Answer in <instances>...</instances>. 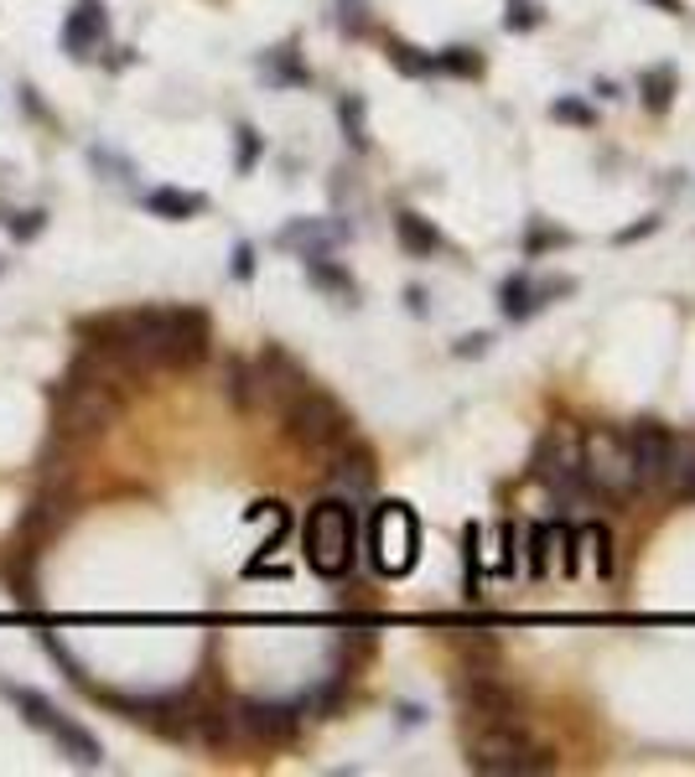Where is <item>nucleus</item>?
<instances>
[{"mask_svg": "<svg viewBox=\"0 0 695 777\" xmlns=\"http://www.w3.org/2000/svg\"><path fill=\"white\" fill-rule=\"evenodd\" d=\"M468 767L488 777H529V773H550L556 751L535 741L525 731V720H488L468 736Z\"/></svg>", "mask_w": 695, "mask_h": 777, "instance_id": "nucleus-1", "label": "nucleus"}, {"mask_svg": "<svg viewBox=\"0 0 695 777\" xmlns=\"http://www.w3.org/2000/svg\"><path fill=\"white\" fill-rule=\"evenodd\" d=\"M302 550H306V565L317 570L322 581L348 576L353 560H359V513H353V503L322 498L302 523Z\"/></svg>", "mask_w": 695, "mask_h": 777, "instance_id": "nucleus-2", "label": "nucleus"}, {"mask_svg": "<svg viewBox=\"0 0 695 777\" xmlns=\"http://www.w3.org/2000/svg\"><path fill=\"white\" fill-rule=\"evenodd\" d=\"M120 420V394L109 389H94L84 378H62L52 389V435H68V441H99Z\"/></svg>", "mask_w": 695, "mask_h": 777, "instance_id": "nucleus-3", "label": "nucleus"}, {"mask_svg": "<svg viewBox=\"0 0 695 777\" xmlns=\"http://www.w3.org/2000/svg\"><path fill=\"white\" fill-rule=\"evenodd\" d=\"M281 425H286V435L296 441V446H306V451H333V446H343L348 435H353L348 410L333 400V394H322V389H302V394H291V400L281 404Z\"/></svg>", "mask_w": 695, "mask_h": 777, "instance_id": "nucleus-4", "label": "nucleus"}, {"mask_svg": "<svg viewBox=\"0 0 695 777\" xmlns=\"http://www.w3.org/2000/svg\"><path fill=\"white\" fill-rule=\"evenodd\" d=\"M576 451H581V482H587L591 498H613V503H623V498L638 493V472H634L628 446H623V435L591 431Z\"/></svg>", "mask_w": 695, "mask_h": 777, "instance_id": "nucleus-5", "label": "nucleus"}, {"mask_svg": "<svg viewBox=\"0 0 695 777\" xmlns=\"http://www.w3.org/2000/svg\"><path fill=\"white\" fill-rule=\"evenodd\" d=\"M6 695H11V705L21 710V720H27L31 731H47L62 751H68V763H74V767H99V763H105V747H99V741H94V736L84 731L74 716H62L52 700L31 695V689H6Z\"/></svg>", "mask_w": 695, "mask_h": 777, "instance_id": "nucleus-6", "label": "nucleus"}, {"mask_svg": "<svg viewBox=\"0 0 695 777\" xmlns=\"http://www.w3.org/2000/svg\"><path fill=\"white\" fill-rule=\"evenodd\" d=\"M369 550H374V565L384 576H405L421 554V523L405 503H379L374 519H369Z\"/></svg>", "mask_w": 695, "mask_h": 777, "instance_id": "nucleus-7", "label": "nucleus"}, {"mask_svg": "<svg viewBox=\"0 0 695 777\" xmlns=\"http://www.w3.org/2000/svg\"><path fill=\"white\" fill-rule=\"evenodd\" d=\"M239 720V741H260V747H286L302 736L306 705H281V700H239L234 705Z\"/></svg>", "mask_w": 695, "mask_h": 777, "instance_id": "nucleus-8", "label": "nucleus"}, {"mask_svg": "<svg viewBox=\"0 0 695 777\" xmlns=\"http://www.w3.org/2000/svg\"><path fill=\"white\" fill-rule=\"evenodd\" d=\"M535 482L545 488H556L560 498H571V503H587V482H581V451L566 441V435H545L540 446H535V462H529Z\"/></svg>", "mask_w": 695, "mask_h": 777, "instance_id": "nucleus-9", "label": "nucleus"}, {"mask_svg": "<svg viewBox=\"0 0 695 777\" xmlns=\"http://www.w3.org/2000/svg\"><path fill=\"white\" fill-rule=\"evenodd\" d=\"M623 446L634 456L638 488H669V466H675V435L659 420H638L634 431L623 435Z\"/></svg>", "mask_w": 695, "mask_h": 777, "instance_id": "nucleus-10", "label": "nucleus"}, {"mask_svg": "<svg viewBox=\"0 0 695 777\" xmlns=\"http://www.w3.org/2000/svg\"><path fill=\"white\" fill-rule=\"evenodd\" d=\"M457 700H462V710L478 716V726H488V720H519V710H525L519 689L499 685L488 669H472V679L457 685Z\"/></svg>", "mask_w": 695, "mask_h": 777, "instance_id": "nucleus-11", "label": "nucleus"}, {"mask_svg": "<svg viewBox=\"0 0 695 777\" xmlns=\"http://www.w3.org/2000/svg\"><path fill=\"white\" fill-rule=\"evenodd\" d=\"M74 482H58V488H42L37 493V503L27 509V519H21V544H52V539L74 523Z\"/></svg>", "mask_w": 695, "mask_h": 777, "instance_id": "nucleus-12", "label": "nucleus"}, {"mask_svg": "<svg viewBox=\"0 0 695 777\" xmlns=\"http://www.w3.org/2000/svg\"><path fill=\"white\" fill-rule=\"evenodd\" d=\"M109 42V16H105V0H78L68 21H62V52L74 62L94 58L99 47Z\"/></svg>", "mask_w": 695, "mask_h": 777, "instance_id": "nucleus-13", "label": "nucleus"}, {"mask_svg": "<svg viewBox=\"0 0 695 777\" xmlns=\"http://www.w3.org/2000/svg\"><path fill=\"white\" fill-rule=\"evenodd\" d=\"M255 374H260V400H275V404H286L291 394L312 389L306 368L291 358L281 343H265V353H260V363H255Z\"/></svg>", "mask_w": 695, "mask_h": 777, "instance_id": "nucleus-14", "label": "nucleus"}, {"mask_svg": "<svg viewBox=\"0 0 695 777\" xmlns=\"http://www.w3.org/2000/svg\"><path fill=\"white\" fill-rule=\"evenodd\" d=\"M576 281H529V275H515V281H503L499 291V312L509 316V322H525V316H535L545 306V301L556 296H571Z\"/></svg>", "mask_w": 695, "mask_h": 777, "instance_id": "nucleus-15", "label": "nucleus"}, {"mask_svg": "<svg viewBox=\"0 0 695 777\" xmlns=\"http://www.w3.org/2000/svg\"><path fill=\"white\" fill-rule=\"evenodd\" d=\"M327 478H333L337 493H348V503L363 498V493H374V478H379L374 451L353 446V435H348L343 446H333V466H327Z\"/></svg>", "mask_w": 695, "mask_h": 777, "instance_id": "nucleus-16", "label": "nucleus"}, {"mask_svg": "<svg viewBox=\"0 0 695 777\" xmlns=\"http://www.w3.org/2000/svg\"><path fill=\"white\" fill-rule=\"evenodd\" d=\"M146 208H151L156 218L187 224V218H197V213L208 208V197H203V193H182V187H156V193H146Z\"/></svg>", "mask_w": 695, "mask_h": 777, "instance_id": "nucleus-17", "label": "nucleus"}, {"mask_svg": "<svg viewBox=\"0 0 695 777\" xmlns=\"http://www.w3.org/2000/svg\"><path fill=\"white\" fill-rule=\"evenodd\" d=\"M306 281L317 285V291H327V296H337L343 306H353V301H359V285H353V275H348L343 265H333L327 255L306 259Z\"/></svg>", "mask_w": 695, "mask_h": 777, "instance_id": "nucleus-18", "label": "nucleus"}, {"mask_svg": "<svg viewBox=\"0 0 695 777\" xmlns=\"http://www.w3.org/2000/svg\"><path fill=\"white\" fill-rule=\"evenodd\" d=\"M394 234H400V249L415 259H431L441 249V234L431 228V218H421V213H400V218H394Z\"/></svg>", "mask_w": 695, "mask_h": 777, "instance_id": "nucleus-19", "label": "nucleus"}, {"mask_svg": "<svg viewBox=\"0 0 695 777\" xmlns=\"http://www.w3.org/2000/svg\"><path fill=\"white\" fill-rule=\"evenodd\" d=\"M337 239H343V228H327V224H291L286 234H281V244H286V249H302V259L327 255Z\"/></svg>", "mask_w": 695, "mask_h": 777, "instance_id": "nucleus-20", "label": "nucleus"}, {"mask_svg": "<svg viewBox=\"0 0 695 777\" xmlns=\"http://www.w3.org/2000/svg\"><path fill=\"white\" fill-rule=\"evenodd\" d=\"M224 389H228V400H234V410H255V404H265V400H260V374H255V363H244V358H228Z\"/></svg>", "mask_w": 695, "mask_h": 777, "instance_id": "nucleus-21", "label": "nucleus"}, {"mask_svg": "<svg viewBox=\"0 0 695 777\" xmlns=\"http://www.w3.org/2000/svg\"><path fill=\"white\" fill-rule=\"evenodd\" d=\"M31 554H37V550H21V554H11V560H0V576L11 581V591H16V601H21V607H37V576H31Z\"/></svg>", "mask_w": 695, "mask_h": 777, "instance_id": "nucleus-22", "label": "nucleus"}, {"mask_svg": "<svg viewBox=\"0 0 695 777\" xmlns=\"http://www.w3.org/2000/svg\"><path fill=\"white\" fill-rule=\"evenodd\" d=\"M638 94H644V105L659 115V109H669V99H675V68H649V73L638 78Z\"/></svg>", "mask_w": 695, "mask_h": 777, "instance_id": "nucleus-23", "label": "nucleus"}, {"mask_svg": "<svg viewBox=\"0 0 695 777\" xmlns=\"http://www.w3.org/2000/svg\"><path fill=\"white\" fill-rule=\"evenodd\" d=\"M669 488L681 498H695V441H675V466H669Z\"/></svg>", "mask_w": 695, "mask_h": 777, "instance_id": "nucleus-24", "label": "nucleus"}, {"mask_svg": "<svg viewBox=\"0 0 695 777\" xmlns=\"http://www.w3.org/2000/svg\"><path fill=\"white\" fill-rule=\"evenodd\" d=\"M337 120H343L353 150L369 146V125H363V99H359V94H343V99H337Z\"/></svg>", "mask_w": 695, "mask_h": 777, "instance_id": "nucleus-25", "label": "nucleus"}, {"mask_svg": "<svg viewBox=\"0 0 695 777\" xmlns=\"http://www.w3.org/2000/svg\"><path fill=\"white\" fill-rule=\"evenodd\" d=\"M437 73L478 78V73H483V58H478V47H447V52L437 58Z\"/></svg>", "mask_w": 695, "mask_h": 777, "instance_id": "nucleus-26", "label": "nucleus"}, {"mask_svg": "<svg viewBox=\"0 0 695 777\" xmlns=\"http://www.w3.org/2000/svg\"><path fill=\"white\" fill-rule=\"evenodd\" d=\"M265 73H271L275 83H306V68L296 62V47H275L271 58H265Z\"/></svg>", "mask_w": 695, "mask_h": 777, "instance_id": "nucleus-27", "label": "nucleus"}, {"mask_svg": "<svg viewBox=\"0 0 695 777\" xmlns=\"http://www.w3.org/2000/svg\"><path fill=\"white\" fill-rule=\"evenodd\" d=\"M390 62L400 68V73L410 78H425V73H437V58H421L410 42H390Z\"/></svg>", "mask_w": 695, "mask_h": 777, "instance_id": "nucleus-28", "label": "nucleus"}, {"mask_svg": "<svg viewBox=\"0 0 695 777\" xmlns=\"http://www.w3.org/2000/svg\"><path fill=\"white\" fill-rule=\"evenodd\" d=\"M545 21V11L535 0H503V27L509 31H535Z\"/></svg>", "mask_w": 695, "mask_h": 777, "instance_id": "nucleus-29", "label": "nucleus"}, {"mask_svg": "<svg viewBox=\"0 0 695 777\" xmlns=\"http://www.w3.org/2000/svg\"><path fill=\"white\" fill-rule=\"evenodd\" d=\"M550 539H556L550 523H535V529H529V576H545V570H550Z\"/></svg>", "mask_w": 695, "mask_h": 777, "instance_id": "nucleus-30", "label": "nucleus"}, {"mask_svg": "<svg viewBox=\"0 0 695 777\" xmlns=\"http://www.w3.org/2000/svg\"><path fill=\"white\" fill-rule=\"evenodd\" d=\"M234 140H239V146H234V171H249V166L260 161L265 140H260V130H249V125H239V130H234Z\"/></svg>", "mask_w": 695, "mask_h": 777, "instance_id": "nucleus-31", "label": "nucleus"}, {"mask_svg": "<svg viewBox=\"0 0 695 777\" xmlns=\"http://www.w3.org/2000/svg\"><path fill=\"white\" fill-rule=\"evenodd\" d=\"M462 570H468V601H478V523H468L462 529Z\"/></svg>", "mask_w": 695, "mask_h": 777, "instance_id": "nucleus-32", "label": "nucleus"}, {"mask_svg": "<svg viewBox=\"0 0 695 777\" xmlns=\"http://www.w3.org/2000/svg\"><path fill=\"white\" fill-rule=\"evenodd\" d=\"M581 534H587L591 554H597V576H607L613 570V534H607V523H587Z\"/></svg>", "mask_w": 695, "mask_h": 777, "instance_id": "nucleus-33", "label": "nucleus"}, {"mask_svg": "<svg viewBox=\"0 0 695 777\" xmlns=\"http://www.w3.org/2000/svg\"><path fill=\"white\" fill-rule=\"evenodd\" d=\"M47 228V213L42 208H31V213H16L11 218V239H21V244H31L37 234Z\"/></svg>", "mask_w": 695, "mask_h": 777, "instance_id": "nucleus-34", "label": "nucleus"}, {"mask_svg": "<svg viewBox=\"0 0 695 777\" xmlns=\"http://www.w3.org/2000/svg\"><path fill=\"white\" fill-rule=\"evenodd\" d=\"M550 115H556V120H566V125H597V109H587L581 99H556V105H550Z\"/></svg>", "mask_w": 695, "mask_h": 777, "instance_id": "nucleus-35", "label": "nucleus"}, {"mask_svg": "<svg viewBox=\"0 0 695 777\" xmlns=\"http://www.w3.org/2000/svg\"><path fill=\"white\" fill-rule=\"evenodd\" d=\"M337 27H343L348 37H359V31L369 27V16H363V0H337Z\"/></svg>", "mask_w": 695, "mask_h": 777, "instance_id": "nucleus-36", "label": "nucleus"}, {"mask_svg": "<svg viewBox=\"0 0 695 777\" xmlns=\"http://www.w3.org/2000/svg\"><path fill=\"white\" fill-rule=\"evenodd\" d=\"M249 275H255V249L239 244V249H234V281H249Z\"/></svg>", "mask_w": 695, "mask_h": 777, "instance_id": "nucleus-37", "label": "nucleus"}, {"mask_svg": "<svg viewBox=\"0 0 695 777\" xmlns=\"http://www.w3.org/2000/svg\"><path fill=\"white\" fill-rule=\"evenodd\" d=\"M503 576H515V523H503V560H499Z\"/></svg>", "mask_w": 695, "mask_h": 777, "instance_id": "nucleus-38", "label": "nucleus"}, {"mask_svg": "<svg viewBox=\"0 0 695 777\" xmlns=\"http://www.w3.org/2000/svg\"><path fill=\"white\" fill-rule=\"evenodd\" d=\"M654 228H659V218H644V224L623 228V234H618V244H634V239H644V234H654Z\"/></svg>", "mask_w": 695, "mask_h": 777, "instance_id": "nucleus-39", "label": "nucleus"}, {"mask_svg": "<svg viewBox=\"0 0 695 777\" xmlns=\"http://www.w3.org/2000/svg\"><path fill=\"white\" fill-rule=\"evenodd\" d=\"M483 347H488V337H462V343H457V358H478Z\"/></svg>", "mask_w": 695, "mask_h": 777, "instance_id": "nucleus-40", "label": "nucleus"}, {"mask_svg": "<svg viewBox=\"0 0 695 777\" xmlns=\"http://www.w3.org/2000/svg\"><path fill=\"white\" fill-rule=\"evenodd\" d=\"M649 6H659L665 16H681L685 11V0H649Z\"/></svg>", "mask_w": 695, "mask_h": 777, "instance_id": "nucleus-41", "label": "nucleus"}]
</instances>
